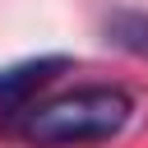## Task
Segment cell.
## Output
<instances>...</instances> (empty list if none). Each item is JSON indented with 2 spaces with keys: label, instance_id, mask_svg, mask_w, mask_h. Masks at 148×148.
<instances>
[{
  "label": "cell",
  "instance_id": "1",
  "mask_svg": "<svg viewBox=\"0 0 148 148\" xmlns=\"http://www.w3.org/2000/svg\"><path fill=\"white\" fill-rule=\"evenodd\" d=\"M130 116H134V97L125 88L97 83V88H74V92H60L32 106L14 134L32 148H79V143L116 139L130 125Z\"/></svg>",
  "mask_w": 148,
  "mask_h": 148
},
{
  "label": "cell",
  "instance_id": "2",
  "mask_svg": "<svg viewBox=\"0 0 148 148\" xmlns=\"http://www.w3.org/2000/svg\"><path fill=\"white\" fill-rule=\"evenodd\" d=\"M60 69H69V56H32V60H18V65L0 69V130L5 134L18 130V120L32 111V97Z\"/></svg>",
  "mask_w": 148,
  "mask_h": 148
},
{
  "label": "cell",
  "instance_id": "3",
  "mask_svg": "<svg viewBox=\"0 0 148 148\" xmlns=\"http://www.w3.org/2000/svg\"><path fill=\"white\" fill-rule=\"evenodd\" d=\"M106 32H111V42H116V46L148 51V18H143V14H111Z\"/></svg>",
  "mask_w": 148,
  "mask_h": 148
}]
</instances>
